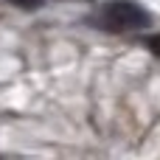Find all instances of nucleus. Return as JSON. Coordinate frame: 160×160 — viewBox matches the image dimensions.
<instances>
[{
  "mask_svg": "<svg viewBox=\"0 0 160 160\" xmlns=\"http://www.w3.org/2000/svg\"><path fill=\"white\" fill-rule=\"evenodd\" d=\"M98 22L104 31L110 34H124V31H141L152 25V17L143 6H138L135 0H112L101 8Z\"/></svg>",
  "mask_w": 160,
  "mask_h": 160,
  "instance_id": "f257e3e1",
  "label": "nucleus"
},
{
  "mask_svg": "<svg viewBox=\"0 0 160 160\" xmlns=\"http://www.w3.org/2000/svg\"><path fill=\"white\" fill-rule=\"evenodd\" d=\"M143 45H146V48H149V51H152V53L160 59V34H152V37H146V39H143Z\"/></svg>",
  "mask_w": 160,
  "mask_h": 160,
  "instance_id": "f03ea898",
  "label": "nucleus"
},
{
  "mask_svg": "<svg viewBox=\"0 0 160 160\" xmlns=\"http://www.w3.org/2000/svg\"><path fill=\"white\" fill-rule=\"evenodd\" d=\"M8 3H14L17 8H25V11H28V8H39V6H42V0H8Z\"/></svg>",
  "mask_w": 160,
  "mask_h": 160,
  "instance_id": "7ed1b4c3",
  "label": "nucleus"
},
{
  "mask_svg": "<svg viewBox=\"0 0 160 160\" xmlns=\"http://www.w3.org/2000/svg\"><path fill=\"white\" fill-rule=\"evenodd\" d=\"M82 3H93V0H82Z\"/></svg>",
  "mask_w": 160,
  "mask_h": 160,
  "instance_id": "20e7f679",
  "label": "nucleus"
}]
</instances>
